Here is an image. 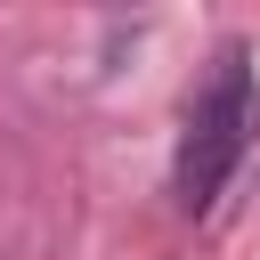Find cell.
I'll list each match as a JSON object with an SVG mask.
<instances>
[{"label": "cell", "instance_id": "obj_1", "mask_svg": "<svg viewBox=\"0 0 260 260\" xmlns=\"http://www.w3.org/2000/svg\"><path fill=\"white\" fill-rule=\"evenodd\" d=\"M252 138H260V65H252V49H244V41H219V49H211V65H203V81H195V89H187V106H179L171 203H179L187 219H203V211L228 195V179L244 171Z\"/></svg>", "mask_w": 260, "mask_h": 260}]
</instances>
